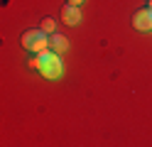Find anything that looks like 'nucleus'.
Returning a JSON list of instances; mask_svg holds the SVG:
<instances>
[{"mask_svg": "<svg viewBox=\"0 0 152 147\" xmlns=\"http://www.w3.org/2000/svg\"><path fill=\"white\" fill-rule=\"evenodd\" d=\"M42 29L47 34H54V29H56V22H54V17H44L42 20Z\"/></svg>", "mask_w": 152, "mask_h": 147, "instance_id": "423d86ee", "label": "nucleus"}, {"mask_svg": "<svg viewBox=\"0 0 152 147\" xmlns=\"http://www.w3.org/2000/svg\"><path fill=\"white\" fill-rule=\"evenodd\" d=\"M27 64H30V69H39V56H34V59H30V61H27Z\"/></svg>", "mask_w": 152, "mask_h": 147, "instance_id": "0eeeda50", "label": "nucleus"}, {"mask_svg": "<svg viewBox=\"0 0 152 147\" xmlns=\"http://www.w3.org/2000/svg\"><path fill=\"white\" fill-rule=\"evenodd\" d=\"M147 5H150V10H152V0H150V3H147Z\"/></svg>", "mask_w": 152, "mask_h": 147, "instance_id": "1a4fd4ad", "label": "nucleus"}, {"mask_svg": "<svg viewBox=\"0 0 152 147\" xmlns=\"http://www.w3.org/2000/svg\"><path fill=\"white\" fill-rule=\"evenodd\" d=\"M66 3H69V5H81L83 0H66Z\"/></svg>", "mask_w": 152, "mask_h": 147, "instance_id": "6e6552de", "label": "nucleus"}, {"mask_svg": "<svg viewBox=\"0 0 152 147\" xmlns=\"http://www.w3.org/2000/svg\"><path fill=\"white\" fill-rule=\"evenodd\" d=\"M132 25H135V29H140V32H152V10L150 7L137 10V12L132 15Z\"/></svg>", "mask_w": 152, "mask_h": 147, "instance_id": "7ed1b4c3", "label": "nucleus"}, {"mask_svg": "<svg viewBox=\"0 0 152 147\" xmlns=\"http://www.w3.org/2000/svg\"><path fill=\"white\" fill-rule=\"evenodd\" d=\"M22 47L32 54H42L47 47H49V39H47V32L39 27V29H27L22 34Z\"/></svg>", "mask_w": 152, "mask_h": 147, "instance_id": "f03ea898", "label": "nucleus"}, {"mask_svg": "<svg viewBox=\"0 0 152 147\" xmlns=\"http://www.w3.org/2000/svg\"><path fill=\"white\" fill-rule=\"evenodd\" d=\"M49 44H52V49H54L56 54H61V52H66V49H69V39H66L64 34H56V32H54Z\"/></svg>", "mask_w": 152, "mask_h": 147, "instance_id": "39448f33", "label": "nucleus"}, {"mask_svg": "<svg viewBox=\"0 0 152 147\" xmlns=\"http://www.w3.org/2000/svg\"><path fill=\"white\" fill-rule=\"evenodd\" d=\"M61 22L69 25V27L81 25V10H79V5H64L61 7Z\"/></svg>", "mask_w": 152, "mask_h": 147, "instance_id": "20e7f679", "label": "nucleus"}, {"mask_svg": "<svg viewBox=\"0 0 152 147\" xmlns=\"http://www.w3.org/2000/svg\"><path fill=\"white\" fill-rule=\"evenodd\" d=\"M39 56V71L44 78H59L61 76V59L56 52H49V49H44L42 54H37Z\"/></svg>", "mask_w": 152, "mask_h": 147, "instance_id": "f257e3e1", "label": "nucleus"}]
</instances>
